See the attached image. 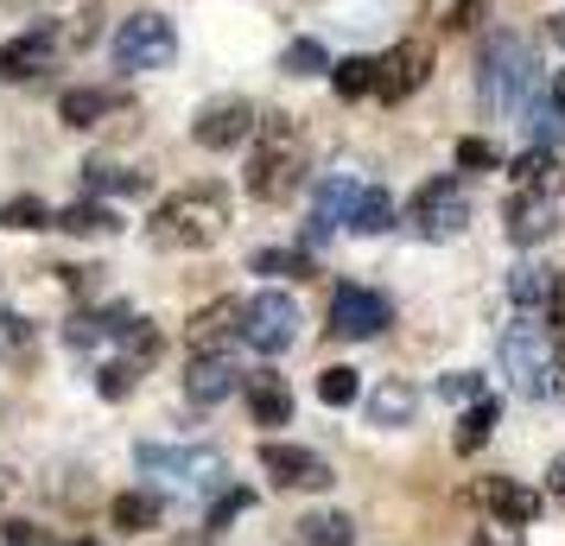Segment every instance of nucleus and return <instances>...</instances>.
<instances>
[{
	"label": "nucleus",
	"instance_id": "obj_2",
	"mask_svg": "<svg viewBox=\"0 0 565 546\" xmlns=\"http://www.w3.org/2000/svg\"><path fill=\"white\" fill-rule=\"evenodd\" d=\"M502 375L514 382V394H534V400H565V356L553 331L540 318H521L502 331Z\"/></svg>",
	"mask_w": 565,
	"mask_h": 546
},
{
	"label": "nucleus",
	"instance_id": "obj_15",
	"mask_svg": "<svg viewBox=\"0 0 565 546\" xmlns=\"http://www.w3.org/2000/svg\"><path fill=\"white\" fill-rule=\"evenodd\" d=\"M350 197H356V184L350 179H318V191H311V216H306V229H299V242H306V255H318L324 242L337 235V223H343V210H350Z\"/></svg>",
	"mask_w": 565,
	"mask_h": 546
},
{
	"label": "nucleus",
	"instance_id": "obj_43",
	"mask_svg": "<svg viewBox=\"0 0 565 546\" xmlns=\"http://www.w3.org/2000/svg\"><path fill=\"white\" fill-rule=\"evenodd\" d=\"M477 13H483V0H458V13H451V26H477Z\"/></svg>",
	"mask_w": 565,
	"mask_h": 546
},
{
	"label": "nucleus",
	"instance_id": "obj_49",
	"mask_svg": "<svg viewBox=\"0 0 565 546\" xmlns=\"http://www.w3.org/2000/svg\"><path fill=\"white\" fill-rule=\"evenodd\" d=\"M83 546H89V540H83Z\"/></svg>",
	"mask_w": 565,
	"mask_h": 546
},
{
	"label": "nucleus",
	"instance_id": "obj_42",
	"mask_svg": "<svg viewBox=\"0 0 565 546\" xmlns=\"http://www.w3.org/2000/svg\"><path fill=\"white\" fill-rule=\"evenodd\" d=\"M540 324H546L553 338H565V280H559V292L546 299V312H540Z\"/></svg>",
	"mask_w": 565,
	"mask_h": 546
},
{
	"label": "nucleus",
	"instance_id": "obj_31",
	"mask_svg": "<svg viewBox=\"0 0 565 546\" xmlns=\"http://www.w3.org/2000/svg\"><path fill=\"white\" fill-rule=\"evenodd\" d=\"M248 267H255V274H280V280H306L311 255H306V248H255Z\"/></svg>",
	"mask_w": 565,
	"mask_h": 546
},
{
	"label": "nucleus",
	"instance_id": "obj_41",
	"mask_svg": "<svg viewBox=\"0 0 565 546\" xmlns=\"http://www.w3.org/2000/svg\"><path fill=\"white\" fill-rule=\"evenodd\" d=\"M242 508H248V490H230V495H223V502H216V508H210V521H204V527H210V534H216V527H223V521H230V515H242Z\"/></svg>",
	"mask_w": 565,
	"mask_h": 546
},
{
	"label": "nucleus",
	"instance_id": "obj_22",
	"mask_svg": "<svg viewBox=\"0 0 565 546\" xmlns=\"http://www.w3.org/2000/svg\"><path fill=\"white\" fill-rule=\"evenodd\" d=\"M108 521H115L121 534H153L159 521H166V495L159 490H121L108 502Z\"/></svg>",
	"mask_w": 565,
	"mask_h": 546
},
{
	"label": "nucleus",
	"instance_id": "obj_25",
	"mask_svg": "<svg viewBox=\"0 0 565 546\" xmlns=\"http://www.w3.org/2000/svg\"><path fill=\"white\" fill-rule=\"evenodd\" d=\"M509 179H514V191H559L565 197V172H559V159H553V147H527L509 165Z\"/></svg>",
	"mask_w": 565,
	"mask_h": 546
},
{
	"label": "nucleus",
	"instance_id": "obj_10",
	"mask_svg": "<svg viewBox=\"0 0 565 546\" xmlns=\"http://www.w3.org/2000/svg\"><path fill=\"white\" fill-rule=\"evenodd\" d=\"M426 77H433V45L426 39H407V45H394V52L375 57V89L369 96H382L394 108V103H407Z\"/></svg>",
	"mask_w": 565,
	"mask_h": 546
},
{
	"label": "nucleus",
	"instance_id": "obj_26",
	"mask_svg": "<svg viewBox=\"0 0 565 546\" xmlns=\"http://www.w3.org/2000/svg\"><path fill=\"white\" fill-rule=\"evenodd\" d=\"M52 229H64V235H115L121 216H115V204H71V210H52Z\"/></svg>",
	"mask_w": 565,
	"mask_h": 546
},
{
	"label": "nucleus",
	"instance_id": "obj_9",
	"mask_svg": "<svg viewBox=\"0 0 565 546\" xmlns=\"http://www.w3.org/2000/svg\"><path fill=\"white\" fill-rule=\"evenodd\" d=\"M387 324H394V306H387L382 292H369V287H337L331 292L324 331H331L337 343H369V338H382Z\"/></svg>",
	"mask_w": 565,
	"mask_h": 546
},
{
	"label": "nucleus",
	"instance_id": "obj_8",
	"mask_svg": "<svg viewBox=\"0 0 565 546\" xmlns=\"http://www.w3.org/2000/svg\"><path fill=\"white\" fill-rule=\"evenodd\" d=\"M242 338L248 350L260 356H280L299 343V306L286 299V292H255V299H242Z\"/></svg>",
	"mask_w": 565,
	"mask_h": 546
},
{
	"label": "nucleus",
	"instance_id": "obj_44",
	"mask_svg": "<svg viewBox=\"0 0 565 546\" xmlns=\"http://www.w3.org/2000/svg\"><path fill=\"white\" fill-rule=\"evenodd\" d=\"M546 490H553V495L565 502V458H553V470H546Z\"/></svg>",
	"mask_w": 565,
	"mask_h": 546
},
{
	"label": "nucleus",
	"instance_id": "obj_19",
	"mask_svg": "<svg viewBox=\"0 0 565 546\" xmlns=\"http://www.w3.org/2000/svg\"><path fill=\"white\" fill-rule=\"evenodd\" d=\"M230 338H242V299H210L204 312L191 318V350L210 356V350H223Z\"/></svg>",
	"mask_w": 565,
	"mask_h": 546
},
{
	"label": "nucleus",
	"instance_id": "obj_16",
	"mask_svg": "<svg viewBox=\"0 0 565 546\" xmlns=\"http://www.w3.org/2000/svg\"><path fill=\"white\" fill-rule=\"evenodd\" d=\"M470 495L495 515V527H527V521H540V495L527 483H514V477H483Z\"/></svg>",
	"mask_w": 565,
	"mask_h": 546
},
{
	"label": "nucleus",
	"instance_id": "obj_38",
	"mask_svg": "<svg viewBox=\"0 0 565 546\" xmlns=\"http://www.w3.org/2000/svg\"><path fill=\"white\" fill-rule=\"evenodd\" d=\"M0 546H52L39 521H0Z\"/></svg>",
	"mask_w": 565,
	"mask_h": 546
},
{
	"label": "nucleus",
	"instance_id": "obj_28",
	"mask_svg": "<svg viewBox=\"0 0 565 546\" xmlns=\"http://www.w3.org/2000/svg\"><path fill=\"white\" fill-rule=\"evenodd\" d=\"M83 184H89V197H121V191H147V179H140V172H128V165H108V159H89V165H83Z\"/></svg>",
	"mask_w": 565,
	"mask_h": 546
},
{
	"label": "nucleus",
	"instance_id": "obj_47",
	"mask_svg": "<svg viewBox=\"0 0 565 546\" xmlns=\"http://www.w3.org/2000/svg\"><path fill=\"white\" fill-rule=\"evenodd\" d=\"M172 546H210V527H191V534H179Z\"/></svg>",
	"mask_w": 565,
	"mask_h": 546
},
{
	"label": "nucleus",
	"instance_id": "obj_5",
	"mask_svg": "<svg viewBox=\"0 0 565 546\" xmlns=\"http://www.w3.org/2000/svg\"><path fill=\"white\" fill-rule=\"evenodd\" d=\"M134 458H140V470H147V477H159L166 490L198 495V502H210V495L223 490V477H230V470H223V458H216L210 445H184V451H179V445H140Z\"/></svg>",
	"mask_w": 565,
	"mask_h": 546
},
{
	"label": "nucleus",
	"instance_id": "obj_11",
	"mask_svg": "<svg viewBox=\"0 0 565 546\" xmlns=\"http://www.w3.org/2000/svg\"><path fill=\"white\" fill-rule=\"evenodd\" d=\"M502 229H509L514 248H540L546 235L559 229V191H509Z\"/></svg>",
	"mask_w": 565,
	"mask_h": 546
},
{
	"label": "nucleus",
	"instance_id": "obj_34",
	"mask_svg": "<svg viewBox=\"0 0 565 546\" xmlns=\"http://www.w3.org/2000/svg\"><path fill=\"white\" fill-rule=\"evenodd\" d=\"M140 375H147L140 363H128V356H108V363L96 368V388H103V400H128V394L140 388Z\"/></svg>",
	"mask_w": 565,
	"mask_h": 546
},
{
	"label": "nucleus",
	"instance_id": "obj_37",
	"mask_svg": "<svg viewBox=\"0 0 565 546\" xmlns=\"http://www.w3.org/2000/svg\"><path fill=\"white\" fill-rule=\"evenodd\" d=\"M438 394H445L451 407H470V400H483V375H445Z\"/></svg>",
	"mask_w": 565,
	"mask_h": 546
},
{
	"label": "nucleus",
	"instance_id": "obj_14",
	"mask_svg": "<svg viewBox=\"0 0 565 546\" xmlns=\"http://www.w3.org/2000/svg\"><path fill=\"white\" fill-rule=\"evenodd\" d=\"M52 64H57V32L52 26L13 32V39L0 45V77L7 83H32V77H45Z\"/></svg>",
	"mask_w": 565,
	"mask_h": 546
},
{
	"label": "nucleus",
	"instance_id": "obj_21",
	"mask_svg": "<svg viewBox=\"0 0 565 546\" xmlns=\"http://www.w3.org/2000/svg\"><path fill=\"white\" fill-rule=\"evenodd\" d=\"M559 267H540V260H527V267H514L509 274V299H514V312H527V318H540L546 312V299L559 292Z\"/></svg>",
	"mask_w": 565,
	"mask_h": 546
},
{
	"label": "nucleus",
	"instance_id": "obj_45",
	"mask_svg": "<svg viewBox=\"0 0 565 546\" xmlns=\"http://www.w3.org/2000/svg\"><path fill=\"white\" fill-rule=\"evenodd\" d=\"M546 103H553V115H559V121H565V71H559V77H553V96H546Z\"/></svg>",
	"mask_w": 565,
	"mask_h": 546
},
{
	"label": "nucleus",
	"instance_id": "obj_27",
	"mask_svg": "<svg viewBox=\"0 0 565 546\" xmlns=\"http://www.w3.org/2000/svg\"><path fill=\"white\" fill-rule=\"evenodd\" d=\"M495 419H502V407L495 400H470V414L458 419V432H451V445H458V458H470V451H483L489 432H495Z\"/></svg>",
	"mask_w": 565,
	"mask_h": 546
},
{
	"label": "nucleus",
	"instance_id": "obj_20",
	"mask_svg": "<svg viewBox=\"0 0 565 546\" xmlns=\"http://www.w3.org/2000/svg\"><path fill=\"white\" fill-rule=\"evenodd\" d=\"M242 394H248V414H255V426H286V419H292V394H286V382L274 375V368L242 375Z\"/></svg>",
	"mask_w": 565,
	"mask_h": 546
},
{
	"label": "nucleus",
	"instance_id": "obj_29",
	"mask_svg": "<svg viewBox=\"0 0 565 546\" xmlns=\"http://www.w3.org/2000/svg\"><path fill=\"white\" fill-rule=\"evenodd\" d=\"M108 89H71L64 103H57V121H71V128H96V121H108Z\"/></svg>",
	"mask_w": 565,
	"mask_h": 546
},
{
	"label": "nucleus",
	"instance_id": "obj_12",
	"mask_svg": "<svg viewBox=\"0 0 565 546\" xmlns=\"http://www.w3.org/2000/svg\"><path fill=\"white\" fill-rule=\"evenodd\" d=\"M260 470H267L280 490H331V464H324L311 445L267 439V445H260Z\"/></svg>",
	"mask_w": 565,
	"mask_h": 546
},
{
	"label": "nucleus",
	"instance_id": "obj_4",
	"mask_svg": "<svg viewBox=\"0 0 565 546\" xmlns=\"http://www.w3.org/2000/svg\"><path fill=\"white\" fill-rule=\"evenodd\" d=\"M534 103V52L521 32H489L483 45V108L489 115H521Z\"/></svg>",
	"mask_w": 565,
	"mask_h": 546
},
{
	"label": "nucleus",
	"instance_id": "obj_48",
	"mask_svg": "<svg viewBox=\"0 0 565 546\" xmlns=\"http://www.w3.org/2000/svg\"><path fill=\"white\" fill-rule=\"evenodd\" d=\"M477 546H502V540H495V534H477Z\"/></svg>",
	"mask_w": 565,
	"mask_h": 546
},
{
	"label": "nucleus",
	"instance_id": "obj_23",
	"mask_svg": "<svg viewBox=\"0 0 565 546\" xmlns=\"http://www.w3.org/2000/svg\"><path fill=\"white\" fill-rule=\"evenodd\" d=\"M128 324H134L128 306H108V312H77L71 324H64V338L77 343V350H96V343H108V350H115Z\"/></svg>",
	"mask_w": 565,
	"mask_h": 546
},
{
	"label": "nucleus",
	"instance_id": "obj_30",
	"mask_svg": "<svg viewBox=\"0 0 565 546\" xmlns=\"http://www.w3.org/2000/svg\"><path fill=\"white\" fill-rule=\"evenodd\" d=\"M280 71L286 77H331V52H324L318 39H292L280 52Z\"/></svg>",
	"mask_w": 565,
	"mask_h": 546
},
{
	"label": "nucleus",
	"instance_id": "obj_7",
	"mask_svg": "<svg viewBox=\"0 0 565 546\" xmlns=\"http://www.w3.org/2000/svg\"><path fill=\"white\" fill-rule=\"evenodd\" d=\"M108 52H115V71H166L179 57V32L166 13H128L108 39Z\"/></svg>",
	"mask_w": 565,
	"mask_h": 546
},
{
	"label": "nucleus",
	"instance_id": "obj_24",
	"mask_svg": "<svg viewBox=\"0 0 565 546\" xmlns=\"http://www.w3.org/2000/svg\"><path fill=\"white\" fill-rule=\"evenodd\" d=\"M343 223L356 235H387L394 229V197H387L382 184H356V197H350V210H343Z\"/></svg>",
	"mask_w": 565,
	"mask_h": 546
},
{
	"label": "nucleus",
	"instance_id": "obj_39",
	"mask_svg": "<svg viewBox=\"0 0 565 546\" xmlns=\"http://www.w3.org/2000/svg\"><path fill=\"white\" fill-rule=\"evenodd\" d=\"M489 165H495V147L489 140H477V133L458 140V172H489Z\"/></svg>",
	"mask_w": 565,
	"mask_h": 546
},
{
	"label": "nucleus",
	"instance_id": "obj_6",
	"mask_svg": "<svg viewBox=\"0 0 565 546\" xmlns=\"http://www.w3.org/2000/svg\"><path fill=\"white\" fill-rule=\"evenodd\" d=\"M407 229L419 242H458L470 229V191L463 179H426L407 204Z\"/></svg>",
	"mask_w": 565,
	"mask_h": 546
},
{
	"label": "nucleus",
	"instance_id": "obj_1",
	"mask_svg": "<svg viewBox=\"0 0 565 546\" xmlns=\"http://www.w3.org/2000/svg\"><path fill=\"white\" fill-rule=\"evenodd\" d=\"M255 159H248V191L255 204H286L306 184V133L292 128V115H260L255 121Z\"/></svg>",
	"mask_w": 565,
	"mask_h": 546
},
{
	"label": "nucleus",
	"instance_id": "obj_13",
	"mask_svg": "<svg viewBox=\"0 0 565 546\" xmlns=\"http://www.w3.org/2000/svg\"><path fill=\"white\" fill-rule=\"evenodd\" d=\"M255 121H260L255 103H210L204 115L191 121V140H198V147H210V153H223V147L255 140Z\"/></svg>",
	"mask_w": 565,
	"mask_h": 546
},
{
	"label": "nucleus",
	"instance_id": "obj_32",
	"mask_svg": "<svg viewBox=\"0 0 565 546\" xmlns=\"http://www.w3.org/2000/svg\"><path fill=\"white\" fill-rule=\"evenodd\" d=\"M331 89L343 103L369 96V89H375V57H343V64H331Z\"/></svg>",
	"mask_w": 565,
	"mask_h": 546
},
{
	"label": "nucleus",
	"instance_id": "obj_46",
	"mask_svg": "<svg viewBox=\"0 0 565 546\" xmlns=\"http://www.w3.org/2000/svg\"><path fill=\"white\" fill-rule=\"evenodd\" d=\"M546 39H553V45L565 52V13H553V20H546Z\"/></svg>",
	"mask_w": 565,
	"mask_h": 546
},
{
	"label": "nucleus",
	"instance_id": "obj_3",
	"mask_svg": "<svg viewBox=\"0 0 565 546\" xmlns=\"http://www.w3.org/2000/svg\"><path fill=\"white\" fill-rule=\"evenodd\" d=\"M153 242L159 248H210L216 235L230 229V191L223 184H191V191H172L166 204L153 210Z\"/></svg>",
	"mask_w": 565,
	"mask_h": 546
},
{
	"label": "nucleus",
	"instance_id": "obj_36",
	"mask_svg": "<svg viewBox=\"0 0 565 546\" xmlns=\"http://www.w3.org/2000/svg\"><path fill=\"white\" fill-rule=\"evenodd\" d=\"M0 223L7 229H52V210L39 204V197H7L0 204Z\"/></svg>",
	"mask_w": 565,
	"mask_h": 546
},
{
	"label": "nucleus",
	"instance_id": "obj_18",
	"mask_svg": "<svg viewBox=\"0 0 565 546\" xmlns=\"http://www.w3.org/2000/svg\"><path fill=\"white\" fill-rule=\"evenodd\" d=\"M362 414H369V426L401 432V426H413V414H419V388H413V382H401V375H382L375 388L362 394Z\"/></svg>",
	"mask_w": 565,
	"mask_h": 546
},
{
	"label": "nucleus",
	"instance_id": "obj_40",
	"mask_svg": "<svg viewBox=\"0 0 565 546\" xmlns=\"http://www.w3.org/2000/svg\"><path fill=\"white\" fill-rule=\"evenodd\" d=\"M57 274L71 280V292H77V299H96V292H103V280H96L103 267H57Z\"/></svg>",
	"mask_w": 565,
	"mask_h": 546
},
{
	"label": "nucleus",
	"instance_id": "obj_33",
	"mask_svg": "<svg viewBox=\"0 0 565 546\" xmlns=\"http://www.w3.org/2000/svg\"><path fill=\"white\" fill-rule=\"evenodd\" d=\"M299 534H306V546H356V521L350 515H306Z\"/></svg>",
	"mask_w": 565,
	"mask_h": 546
},
{
	"label": "nucleus",
	"instance_id": "obj_17",
	"mask_svg": "<svg viewBox=\"0 0 565 546\" xmlns=\"http://www.w3.org/2000/svg\"><path fill=\"white\" fill-rule=\"evenodd\" d=\"M235 388H242V368H235L223 350H210V356H191V368H184V394H191L198 407H223Z\"/></svg>",
	"mask_w": 565,
	"mask_h": 546
},
{
	"label": "nucleus",
	"instance_id": "obj_35",
	"mask_svg": "<svg viewBox=\"0 0 565 546\" xmlns=\"http://www.w3.org/2000/svg\"><path fill=\"white\" fill-rule=\"evenodd\" d=\"M356 394H362L356 368H324V375H318V400H324V407H350Z\"/></svg>",
	"mask_w": 565,
	"mask_h": 546
}]
</instances>
